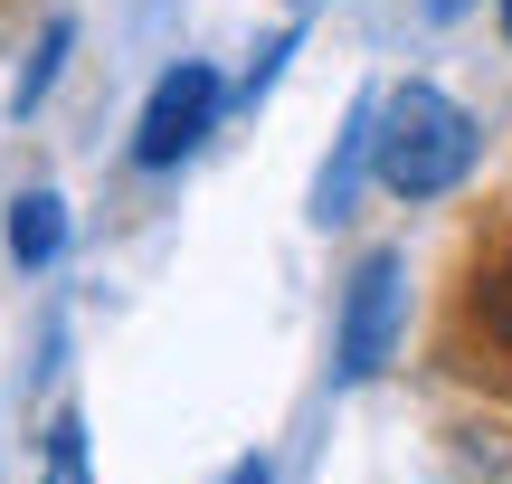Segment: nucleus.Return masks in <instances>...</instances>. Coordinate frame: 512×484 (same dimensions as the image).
<instances>
[{
  "mask_svg": "<svg viewBox=\"0 0 512 484\" xmlns=\"http://www.w3.org/2000/svg\"><path fill=\"white\" fill-rule=\"evenodd\" d=\"M57 247H67V209H57V190H19V200H10V257L19 266H48Z\"/></svg>",
  "mask_w": 512,
  "mask_h": 484,
  "instance_id": "obj_4",
  "label": "nucleus"
},
{
  "mask_svg": "<svg viewBox=\"0 0 512 484\" xmlns=\"http://www.w3.org/2000/svg\"><path fill=\"white\" fill-rule=\"evenodd\" d=\"M67 48H76V29H67V19H48V38H38V57H29V76H19V95H10V114H29L38 95L57 86V57H67Z\"/></svg>",
  "mask_w": 512,
  "mask_h": 484,
  "instance_id": "obj_5",
  "label": "nucleus"
},
{
  "mask_svg": "<svg viewBox=\"0 0 512 484\" xmlns=\"http://www.w3.org/2000/svg\"><path fill=\"white\" fill-rule=\"evenodd\" d=\"M370 171H380L399 200H446V190L475 171V114L446 86L408 76L370 105Z\"/></svg>",
  "mask_w": 512,
  "mask_h": 484,
  "instance_id": "obj_1",
  "label": "nucleus"
},
{
  "mask_svg": "<svg viewBox=\"0 0 512 484\" xmlns=\"http://www.w3.org/2000/svg\"><path fill=\"white\" fill-rule=\"evenodd\" d=\"M399 304H408V257L399 247H370L361 276L342 295V333H332V371L342 380H380L399 352Z\"/></svg>",
  "mask_w": 512,
  "mask_h": 484,
  "instance_id": "obj_2",
  "label": "nucleus"
},
{
  "mask_svg": "<svg viewBox=\"0 0 512 484\" xmlns=\"http://www.w3.org/2000/svg\"><path fill=\"white\" fill-rule=\"evenodd\" d=\"M228 484H275V475H266V456H238V466H228Z\"/></svg>",
  "mask_w": 512,
  "mask_h": 484,
  "instance_id": "obj_8",
  "label": "nucleus"
},
{
  "mask_svg": "<svg viewBox=\"0 0 512 484\" xmlns=\"http://www.w3.org/2000/svg\"><path fill=\"white\" fill-rule=\"evenodd\" d=\"M48 484H86V418H57L48 428Z\"/></svg>",
  "mask_w": 512,
  "mask_h": 484,
  "instance_id": "obj_6",
  "label": "nucleus"
},
{
  "mask_svg": "<svg viewBox=\"0 0 512 484\" xmlns=\"http://www.w3.org/2000/svg\"><path fill=\"white\" fill-rule=\"evenodd\" d=\"M219 105H228L219 67L181 57V67H171L162 86H152L143 124H133V162H143V171H171V162H190V152L209 143V124H219Z\"/></svg>",
  "mask_w": 512,
  "mask_h": 484,
  "instance_id": "obj_3",
  "label": "nucleus"
},
{
  "mask_svg": "<svg viewBox=\"0 0 512 484\" xmlns=\"http://www.w3.org/2000/svg\"><path fill=\"white\" fill-rule=\"evenodd\" d=\"M465 10H475V0H427V19H465Z\"/></svg>",
  "mask_w": 512,
  "mask_h": 484,
  "instance_id": "obj_9",
  "label": "nucleus"
},
{
  "mask_svg": "<svg viewBox=\"0 0 512 484\" xmlns=\"http://www.w3.org/2000/svg\"><path fill=\"white\" fill-rule=\"evenodd\" d=\"M484 333H494V352H503V371H512V247H503L494 276H484Z\"/></svg>",
  "mask_w": 512,
  "mask_h": 484,
  "instance_id": "obj_7",
  "label": "nucleus"
}]
</instances>
